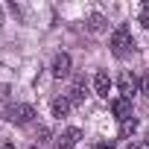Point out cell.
<instances>
[{"label": "cell", "mask_w": 149, "mask_h": 149, "mask_svg": "<svg viewBox=\"0 0 149 149\" xmlns=\"http://www.w3.org/2000/svg\"><path fill=\"white\" fill-rule=\"evenodd\" d=\"M132 50H134V38H132L129 26H117V29L111 32V53H114L117 58H123V56H129Z\"/></svg>", "instance_id": "1"}, {"label": "cell", "mask_w": 149, "mask_h": 149, "mask_svg": "<svg viewBox=\"0 0 149 149\" xmlns=\"http://www.w3.org/2000/svg\"><path fill=\"white\" fill-rule=\"evenodd\" d=\"M117 88H120V97L132 102V97H134V94H140V79H137V76H132V73H120Z\"/></svg>", "instance_id": "2"}, {"label": "cell", "mask_w": 149, "mask_h": 149, "mask_svg": "<svg viewBox=\"0 0 149 149\" xmlns=\"http://www.w3.org/2000/svg\"><path fill=\"white\" fill-rule=\"evenodd\" d=\"M32 117H35V108H32V105H12V108H9V120L18 123V126H26Z\"/></svg>", "instance_id": "3"}, {"label": "cell", "mask_w": 149, "mask_h": 149, "mask_svg": "<svg viewBox=\"0 0 149 149\" xmlns=\"http://www.w3.org/2000/svg\"><path fill=\"white\" fill-rule=\"evenodd\" d=\"M67 73H70V56H67V53H58V56L53 58V76H56V79H64Z\"/></svg>", "instance_id": "4"}, {"label": "cell", "mask_w": 149, "mask_h": 149, "mask_svg": "<svg viewBox=\"0 0 149 149\" xmlns=\"http://www.w3.org/2000/svg\"><path fill=\"white\" fill-rule=\"evenodd\" d=\"M94 88L100 97L108 100V91H111V76H108V70H97V76H94Z\"/></svg>", "instance_id": "5"}, {"label": "cell", "mask_w": 149, "mask_h": 149, "mask_svg": "<svg viewBox=\"0 0 149 149\" xmlns=\"http://www.w3.org/2000/svg\"><path fill=\"white\" fill-rule=\"evenodd\" d=\"M85 76H76V79H73V85H70V94H67V100H70V105L73 102H82L85 100Z\"/></svg>", "instance_id": "6"}, {"label": "cell", "mask_w": 149, "mask_h": 149, "mask_svg": "<svg viewBox=\"0 0 149 149\" xmlns=\"http://www.w3.org/2000/svg\"><path fill=\"white\" fill-rule=\"evenodd\" d=\"M82 137V132L79 129H67L61 137H58V143H56V149H73V146H76V140Z\"/></svg>", "instance_id": "7"}, {"label": "cell", "mask_w": 149, "mask_h": 149, "mask_svg": "<svg viewBox=\"0 0 149 149\" xmlns=\"http://www.w3.org/2000/svg\"><path fill=\"white\" fill-rule=\"evenodd\" d=\"M111 111H114V114H117V120L123 123V120H129V117H132V102L120 97V100H114V105H111Z\"/></svg>", "instance_id": "8"}, {"label": "cell", "mask_w": 149, "mask_h": 149, "mask_svg": "<svg viewBox=\"0 0 149 149\" xmlns=\"http://www.w3.org/2000/svg\"><path fill=\"white\" fill-rule=\"evenodd\" d=\"M67 111H70V100L67 97L53 100V117H67Z\"/></svg>", "instance_id": "9"}, {"label": "cell", "mask_w": 149, "mask_h": 149, "mask_svg": "<svg viewBox=\"0 0 149 149\" xmlns=\"http://www.w3.org/2000/svg\"><path fill=\"white\" fill-rule=\"evenodd\" d=\"M88 29H91V32H102V29H105V18H102L100 12H94V15L88 18Z\"/></svg>", "instance_id": "10"}, {"label": "cell", "mask_w": 149, "mask_h": 149, "mask_svg": "<svg viewBox=\"0 0 149 149\" xmlns=\"http://www.w3.org/2000/svg\"><path fill=\"white\" fill-rule=\"evenodd\" d=\"M134 129H137V120H134V117H129V120H123V123H120V134H123V137L134 134Z\"/></svg>", "instance_id": "11"}, {"label": "cell", "mask_w": 149, "mask_h": 149, "mask_svg": "<svg viewBox=\"0 0 149 149\" xmlns=\"http://www.w3.org/2000/svg\"><path fill=\"white\" fill-rule=\"evenodd\" d=\"M137 21H140V26H143V29H149V3H143V6H140V18H137Z\"/></svg>", "instance_id": "12"}, {"label": "cell", "mask_w": 149, "mask_h": 149, "mask_svg": "<svg viewBox=\"0 0 149 149\" xmlns=\"http://www.w3.org/2000/svg\"><path fill=\"white\" fill-rule=\"evenodd\" d=\"M140 94H143V97L149 100V73H146V76L140 79Z\"/></svg>", "instance_id": "13"}, {"label": "cell", "mask_w": 149, "mask_h": 149, "mask_svg": "<svg viewBox=\"0 0 149 149\" xmlns=\"http://www.w3.org/2000/svg\"><path fill=\"white\" fill-rule=\"evenodd\" d=\"M91 149H114V143H111V140H102V143H97V146H91Z\"/></svg>", "instance_id": "14"}, {"label": "cell", "mask_w": 149, "mask_h": 149, "mask_svg": "<svg viewBox=\"0 0 149 149\" xmlns=\"http://www.w3.org/2000/svg\"><path fill=\"white\" fill-rule=\"evenodd\" d=\"M132 149H149V143H137V146H132Z\"/></svg>", "instance_id": "15"}, {"label": "cell", "mask_w": 149, "mask_h": 149, "mask_svg": "<svg viewBox=\"0 0 149 149\" xmlns=\"http://www.w3.org/2000/svg\"><path fill=\"white\" fill-rule=\"evenodd\" d=\"M32 149H35V146H32Z\"/></svg>", "instance_id": "16"}]
</instances>
